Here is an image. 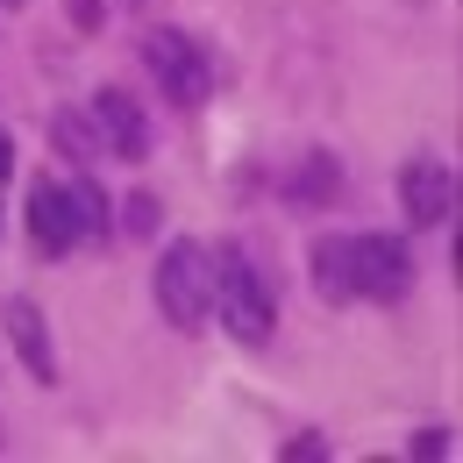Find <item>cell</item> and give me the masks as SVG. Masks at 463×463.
I'll list each match as a JSON object with an SVG mask.
<instances>
[{
  "label": "cell",
  "mask_w": 463,
  "mask_h": 463,
  "mask_svg": "<svg viewBox=\"0 0 463 463\" xmlns=\"http://www.w3.org/2000/svg\"><path fill=\"white\" fill-rule=\"evenodd\" d=\"M157 307H165V321L185 328V335L214 314V264H207L200 242H172V250L157 257Z\"/></svg>",
  "instance_id": "cell-1"
},
{
  "label": "cell",
  "mask_w": 463,
  "mask_h": 463,
  "mask_svg": "<svg viewBox=\"0 0 463 463\" xmlns=\"http://www.w3.org/2000/svg\"><path fill=\"white\" fill-rule=\"evenodd\" d=\"M214 307H222L235 343H271V321H279V314H271V292L250 271L242 250H222V257H214Z\"/></svg>",
  "instance_id": "cell-2"
},
{
  "label": "cell",
  "mask_w": 463,
  "mask_h": 463,
  "mask_svg": "<svg viewBox=\"0 0 463 463\" xmlns=\"http://www.w3.org/2000/svg\"><path fill=\"white\" fill-rule=\"evenodd\" d=\"M143 64L157 71V93H172L178 108H200V100H207V58L193 51V36L157 29V36L143 43Z\"/></svg>",
  "instance_id": "cell-3"
},
{
  "label": "cell",
  "mask_w": 463,
  "mask_h": 463,
  "mask_svg": "<svg viewBox=\"0 0 463 463\" xmlns=\"http://www.w3.org/2000/svg\"><path fill=\"white\" fill-rule=\"evenodd\" d=\"M349 279H356V292H371V299H400L413 286V250H406L400 235H356L349 242Z\"/></svg>",
  "instance_id": "cell-4"
},
{
  "label": "cell",
  "mask_w": 463,
  "mask_h": 463,
  "mask_svg": "<svg viewBox=\"0 0 463 463\" xmlns=\"http://www.w3.org/2000/svg\"><path fill=\"white\" fill-rule=\"evenodd\" d=\"M449 200H457V172L442 157H413L400 172V207L413 229H442L449 222Z\"/></svg>",
  "instance_id": "cell-5"
},
{
  "label": "cell",
  "mask_w": 463,
  "mask_h": 463,
  "mask_svg": "<svg viewBox=\"0 0 463 463\" xmlns=\"http://www.w3.org/2000/svg\"><path fill=\"white\" fill-rule=\"evenodd\" d=\"M29 235H36V250L64 257V250L86 235V222H79V193H71V185H36V193H29Z\"/></svg>",
  "instance_id": "cell-6"
},
{
  "label": "cell",
  "mask_w": 463,
  "mask_h": 463,
  "mask_svg": "<svg viewBox=\"0 0 463 463\" xmlns=\"http://www.w3.org/2000/svg\"><path fill=\"white\" fill-rule=\"evenodd\" d=\"M93 121H100V136H108L100 150H115V157H128V165H136V157H150V121H143V108H136L128 93L108 86V93L93 100Z\"/></svg>",
  "instance_id": "cell-7"
},
{
  "label": "cell",
  "mask_w": 463,
  "mask_h": 463,
  "mask_svg": "<svg viewBox=\"0 0 463 463\" xmlns=\"http://www.w3.org/2000/svg\"><path fill=\"white\" fill-rule=\"evenodd\" d=\"M7 335H14V349H22V364L51 385L58 378V356H51V328H43V314L29 307V299H7Z\"/></svg>",
  "instance_id": "cell-8"
},
{
  "label": "cell",
  "mask_w": 463,
  "mask_h": 463,
  "mask_svg": "<svg viewBox=\"0 0 463 463\" xmlns=\"http://www.w3.org/2000/svg\"><path fill=\"white\" fill-rule=\"evenodd\" d=\"M314 292H321V299H349V292H356V279H349V242H343V235L314 242Z\"/></svg>",
  "instance_id": "cell-9"
},
{
  "label": "cell",
  "mask_w": 463,
  "mask_h": 463,
  "mask_svg": "<svg viewBox=\"0 0 463 463\" xmlns=\"http://www.w3.org/2000/svg\"><path fill=\"white\" fill-rule=\"evenodd\" d=\"M449 449H457L449 428H420V435H413V457H449Z\"/></svg>",
  "instance_id": "cell-10"
},
{
  "label": "cell",
  "mask_w": 463,
  "mask_h": 463,
  "mask_svg": "<svg viewBox=\"0 0 463 463\" xmlns=\"http://www.w3.org/2000/svg\"><path fill=\"white\" fill-rule=\"evenodd\" d=\"M150 222H157V200H150V193H136V200H128V229L143 235Z\"/></svg>",
  "instance_id": "cell-11"
},
{
  "label": "cell",
  "mask_w": 463,
  "mask_h": 463,
  "mask_svg": "<svg viewBox=\"0 0 463 463\" xmlns=\"http://www.w3.org/2000/svg\"><path fill=\"white\" fill-rule=\"evenodd\" d=\"M7 172H14V143H7V128H0V185H7Z\"/></svg>",
  "instance_id": "cell-12"
},
{
  "label": "cell",
  "mask_w": 463,
  "mask_h": 463,
  "mask_svg": "<svg viewBox=\"0 0 463 463\" xmlns=\"http://www.w3.org/2000/svg\"><path fill=\"white\" fill-rule=\"evenodd\" d=\"M0 7H14V0H0Z\"/></svg>",
  "instance_id": "cell-13"
}]
</instances>
